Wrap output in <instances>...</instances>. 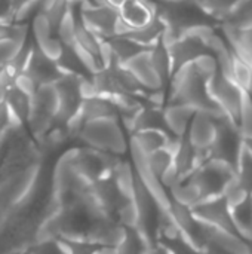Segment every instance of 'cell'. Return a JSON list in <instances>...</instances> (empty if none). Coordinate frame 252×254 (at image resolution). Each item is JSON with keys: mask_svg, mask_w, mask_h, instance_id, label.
Segmentation results:
<instances>
[{"mask_svg": "<svg viewBox=\"0 0 252 254\" xmlns=\"http://www.w3.org/2000/svg\"><path fill=\"white\" fill-rule=\"evenodd\" d=\"M31 30H33V36H34V42L48 39L50 36H55V30L49 21V18L46 16V13L39 12L31 22Z\"/></svg>", "mask_w": 252, "mask_h": 254, "instance_id": "24", "label": "cell"}, {"mask_svg": "<svg viewBox=\"0 0 252 254\" xmlns=\"http://www.w3.org/2000/svg\"><path fill=\"white\" fill-rule=\"evenodd\" d=\"M24 46L18 43L13 37L0 39V67H4L6 64L12 63Z\"/></svg>", "mask_w": 252, "mask_h": 254, "instance_id": "25", "label": "cell"}, {"mask_svg": "<svg viewBox=\"0 0 252 254\" xmlns=\"http://www.w3.org/2000/svg\"><path fill=\"white\" fill-rule=\"evenodd\" d=\"M13 86L21 91L22 94H25L27 97L33 98L37 92V88H39V83L25 71H21L15 76L13 79Z\"/></svg>", "mask_w": 252, "mask_h": 254, "instance_id": "26", "label": "cell"}, {"mask_svg": "<svg viewBox=\"0 0 252 254\" xmlns=\"http://www.w3.org/2000/svg\"><path fill=\"white\" fill-rule=\"evenodd\" d=\"M80 112L86 122L101 118H119V112L114 101L108 97H101V95L83 100L80 106Z\"/></svg>", "mask_w": 252, "mask_h": 254, "instance_id": "13", "label": "cell"}, {"mask_svg": "<svg viewBox=\"0 0 252 254\" xmlns=\"http://www.w3.org/2000/svg\"><path fill=\"white\" fill-rule=\"evenodd\" d=\"M125 65L135 74V77L140 80V83L150 92V91H160V89H166L162 77L159 76V73L156 71L151 60H150V49L144 51L138 55H135L134 58H131L128 63H125ZM168 91V89H166Z\"/></svg>", "mask_w": 252, "mask_h": 254, "instance_id": "9", "label": "cell"}, {"mask_svg": "<svg viewBox=\"0 0 252 254\" xmlns=\"http://www.w3.org/2000/svg\"><path fill=\"white\" fill-rule=\"evenodd\" d=\"M119 16L116 36L147 27L157 18V12L151 0H129L119 9Z\"/></svg>", "mask_w": 252, "mask_h": 254, "instance_id": "7", "label": "cell"}, {"mask_svg": "<svg viewBox=\"0 0 252 254\" xmlns=\"http://www.w3.org/2000/svg\"><path fill=\"white\" fill-rule=\"evenodd\" d=\"M223 119V118H220ZM218 118L205 113V112H196L189 131L186 137L192 143V146L196 149V152H205L209 153L217 134H218Z\"/></svg>", "mask_w": 252, "mask_h": 254, "instance_id": "8", "label": "cell"}, {"mask_svg": "<svg viewBox=\"0 0 252 254\" xmlns=\"http://www.w3.org/2000/svg\"><path fill=\"white\" fill-rule=\"evenodd\" d=\"M196 1L206 13H209L221 24V21L226 18V15L235 7V4L239 0H196Z\"/></svg>", "mask_w": 252, "mask_h": 254, "instance_id": "20", "label": "cell"}, {"mask_svg": "<svg viewBox=\"0 0 252 254\" xmlns=\"http://www.w3.org/2000/svg\"><path fill=\"white\" fill-rule=\"evenodd\" d=\"M166 104H187L196 112H205L215 118H227L215 104L208 91V80L203 79L193 64L181 68L171 79Z\"/></svg>", "mask_w": 252, "mask_h": 254, "instance_id": "2", "label": "cell"}, {"mask_svg": "<svg viewBox=\"0 0 252 254\" xmlns=\"http://www.w3.org/2000/svg\"><path fill=\"white\" fill-rule=\"evenodd\" d=\"M232 79L244 89L250 91L252 85V67L248 61L241 58L235 54L233 58V67H232Z\"/></svg>", "mask_w": 252, "mask_h": 254, "instance_id": "19", "label": "cell"}, {"mask_svg": "<svg viewBox=\"0 0 252 254\" xmlns=\"http://www.w3.org/2000/svg\"><path fill=\"white\" fill-rule=\"evenodd\" d=\"M208 91L221 112L238 127L245 91L221 70L208 80Z\"/></svg>", "mask_w": 252, "mask_h": 254, "instance_id": "4", "label": "cell"}, {"mask_svg": "<svg viewBox=\"0 0 252 254\" xmlns=\"http://www.w3.org/2000/svg\"><path fill=\"white\" fill-rule=\"evenodd\" d=\"M244 141H245V144L248 146V149L252 152V138L251 140H244Z\"/></svg>", "mask_w": 252, "mask_h": 254, "instance_id": "28", "label": "cell"}, {"mask_svg": "<svg viewBox=\"0 0 252 254\" xmlns=\"http://www.w3.org/2000/svg\"><path fill=\"white\" fill-rule=\"evenodd\" d=\"M248 92H250V94H251V95H252V85H251V89H250Z\"/></svg>", "mask_w": 252, "mask_h": 254, "instance_id": "30", "label": "cell"}, {"mask_svg": "<svg viewBox=\"0 0 252 254\" xmlns=\"http://www.w3.org/2000/svg\"><path fill=\"white\" fill-rule=\"evenodd\" d=\"M178 141L180 138H177L174 143H171L169 146L166 147H162L150 155H147V161H149V165L151 168V171L159 177L162 179V176L174 165V161H175V150H177V146H178Z\"/></svg>", "mask_w": 252, "mask_h": 254, "instance_id": "15", "label": "cell"}, {"mask_svg": "<svg viewBox=\"0 0 252 254\" xmlns=\"http://www.w3.org/2000/svg\"><path fill=\"white\" fill-rule=\"evenodd\" d=\"M77 140L101 152L123 156L129 152V138L119 118H101L88 121Z\"/></svg>", "mask_w": 252, "mask_h": 254, "instance_id": "3", "label": "cell"}, {"mask_svg": "<svg viewBox=\"0 0 252 254\" xmlns=\"http://www.w3.org/2000/svg\"><path fill=\"white\" fill-rule=\"evenodd\" d=\"M150 60L168 89V86L171 83L172 73H171V60H169L168 46L163 42V39L159 40L153 48H150Z\"/></svg>", "mask_w": 252, "mask_h": 254, "instance_id": "16", "label": "cell"}, {"mask_svg": "<svg viewBox=\"0 0 252 254\" xmlns=\"http://www.w3.org/2000/svg\"><path fill=\"white\" fill-rule=\"evenodd\" d=\"M144 129H163V131L169 132L168 127H166V122H165L163 107L144 104V107L140 110V113L135 116V119L132 122V128H131L129 135L137 132V131H144Z\"/></svg>", "mask_w": 252, "mask_h": 254, "instance_id": "12", "label": "cell"}, {"mask_svg": "<svg viewBox=\"0 0 252 254\" xmlns=\"http://www.w3.org/2000/svg\"><path fill=\"white\" fill-rule=\"evenodd\" d=\"M157 16L165 24L163 42L168 45L187 33L201 27L220 25V22L206 13L196 0H151Z\"/></svg>", "mask_w": 252, "mask_h": 254, "instance_id": "1", "label": "cell"}, {"mask_svg": "<svg viewBox=\"0 0 252 254\" xmlns=\"http://www.w3.org/2000/svg\"><path fill=\"white\" fill-rule=\"evenodd\" d=\"M239 132L244 140L252 138V95L245 91L244 100H242V109H241V118H239Z\"/></svg>", "mask_w": 252, "mask_h": 254, "instance_id": "21", "label": "cell"}, {"mask_svg": "<svg viewBox=\"0 0 252 254\" xmlns=\"http://www.w3.org/2000/svg\"><path fill=\"white\" fill-rule=\"evenodd\" d=\"M12 21H0V39L4 37H10V27H12Z\"/></svg>", "mask_w": 252, "mask_h": 254, "instance_id": "27", "label": "cell"}, {"mask_svg": "<svg viewBox=\"0 0 252 254\" xmlns=\"http://www.w3.org/2000/svg\"><path fill=\"white\" fill-rule=\"evenodd\" d=\"M80 19L101 40H108L116 36L120 16L119 10L108 4L85 3L80 7Z\"/></svg>", "mask_w": 252, "mask_h": 254, "instance_id": "5", "label": "cell"}, {"mask_svg": "<svg viewBox=\"0 0 252 254\" xmlns=\"http://www.w3.org/2000/svg\"><path fill=\"white\" fill-rule=\"evenodd\" d=\"M108 43L120 64L128 63L131 58H134L135 55H138L144 51H149V48L137 43L134 39H131L129 36H125V34L113 36L111 39H108Z\"/></svg>", "mask_w": 252, "mask_h": 254, "instance_id": "14", "label": "cell"}, {"mask_svg": "<svg viewBox=\"0 0 252 254\" xmlns=\"http://www.w3.org/2000/svg\"><path fill=\"white\" fill-rule=\"evenodd\" d=\"M97 4H105V0H94Z\"/></svg>", "mask_w": 252, "mask_h": 254, "instance_id": "29", "label": "cell"}, {"mask_svg": "<svg viewBox=\"0 0 252 254\" xmlns=\"http://www.w3.org/2000/svg\"><path fill=\"white\" fill-rule=\"evenodd\" d=\"M129 138L146 153L150 155L162 147L169 146L174 143L177 138L171 135L169 132L163 129H144V131H137L129 135Z\"/></svg>", "mask_w": 252, "mask_h": 254, "instance_id": "11", "label": "cell"}, {"mask_svg": "<svg viewBox=\"0 0 252 254\" xmlns=\"http://www.w3.org/2000/svg\"><path fill=\"white\" fill-rule=\"evenodd\" d=\"M28 254H71L64 240L52 238L45 241H37L30 247Z\"/></svg>", "mask_w": 252, "mask_h": 254, "instance_id": "22", "label": "cell"}, {"mask_svg": "<svg viewBox=\"0 0 252 254\" xmlns=\"http://www.w3.org/2000/svg\"><path fill=\"white\" fill-rule=\"evenodd\" d=\"M220 25L230 28H245L252 25V0H239L226 15Z\"/></svg>", "mask_w": 252, "mask_h": 254, "instance_id": "17", "label": "cell"}, {"mask_svg": "<svg viewBox=\"0 0 252 254\" xmlns=\"http://www.w3.org/2000/svg\"><path fill=\"white\" fill-rule=\"evenodd\" d=\"M163 113L168 131L174 137L181 138L187 134L189 127L196 115V110L187 104H166L163 107Z\"/></svg>", "mask_w": 252, "mask_h": 254, "instance_id": "10", "label": "cell"}, {"mask_svg": "<svg viewBox=\"0 0 252 254\" xmlns=\"http://www.w3.org/2000/svg\"><path fill=\"white\" fill-rule=\"evenodd\" d=\"M34 43H36V46L39 48V51H40L46 58H49V60L53 61V63H56V61L61 58V55H62V52H64V48H65V45L59 40V37H58L56 34H55V36H50V37H48V39L34 42Z\"/></svg>", "mask_w": 252, "mask_h": 254, "instance_id": "23", "label": "cell"}, {"mask_svg": "<svg viewBox=\"0 0 252 254\" xmlns=\"http://www.w3.org/2000/svg\"><path fill=\"white\" fill-rule=\"evenodd\" d=\"M166 46H168V52H169L172 76L175 73H178L181 68L193 64L202 55L211 54L206 43L195 33H187L186 36L168 43Z\"/></svg>", "mask_w": 252, "mask_h": 254, "instance_id": "6", "label": "cell"}, {"mask_svg": "<svg viewBox=\"0 0 252 254\" xmlns=\"http://www.w3.org/2000/svg\"><path fill=\"white\" fill-rule=\"evenodd\" d=\"M236 179L252 193V152L248 149L245 141L236 164Z\"/></svg>", "mask_w": 252, "mask_h": 254, "instance_id": "18", "label": "cell"}]
</instances>
